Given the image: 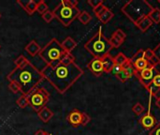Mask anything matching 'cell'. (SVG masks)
Returning a JSON list of instances; mask_svg holds the SVG:
<instances>
[{
	"label": "cell",
	"instance_id": "obj_25",
	"mask_svg": "<svg viewBox=\"0 0 160 135\" xmlns=\"http://www.w3.org/2000/svg\"><path fill=\"white\" fill-rule=\"evenodd\" d=\"M30 63V61L22 55H19L15 60H14V65L15 68H23L25 66H27Z\"/></svg>",
	"mask_w": 160,
	"mask_h": 135
},
{
	"label": "cell",
	"instance_id": "obj_13",
	"mask_svg": "<svg viewBox=\"0 0 160 135\" xmlns=\"http://www.w3.org/2000/svg\"><path fill=\"white\" fill-rule=\"evenodd\" d=\"M82 115H83L82 111H80L78 109H74L68 115L67 120L72 127L78 128L79 126H82Z\"/></svg>",
	"mask_w": 160,
	"mask_h": 135
},
{
	"label": "cell",
	"instance_id": "obj_42",
	"mask_svg": "<svg viewBox=\"0 0 160 135\" xmlns=\"http://www.w3.org/2000/svg\"><path fill=\"white\" fill-rule=\"evenodd\" d=\"M44 135H52L51 133H49V132H45V134Z\"/></svg>",
	"mask_w": 160,
	"mask_h": 135
},
{
	"label": "cell",
	"instance_id": "obj_4",
	"mask_svg": "<svg viewBox=\"0 0 160 135\" xmlns=\"http://www.w3.org/2000/svg\"><path fill=\"white\" fill-rule=\"evenodd\" d=\"M84 48L94 58H103L112 49L109 39L104 36L101 27L84 44Z\"/></svg>",
	"mask_w": 160,
	"mask_h": 135
},
{
	"label": "cell",
	"instance_id": "obj_30",
	"mask_svg": "<svg viewBox=\"0 0 160 135\" xmlns=\"http://www.w3.org/2000/svg\"><path fill=\"white\" fill-rule=\"evenodd\" d=\"M8 89L12 93H14V94H18V93H21L22 94L21 86L17 83H15V82H9V84H8Z\"/></svg>",
	"mask_w": 160,
	"mask_h": 135
},
{
	"label": "cell",
	"instance_id": "obj_11",
	"mask_svg": "<svg viewBox=\"0 0 160 135\" xmlns=\"http://www.w3.org/2000/svg\"><path fill=\"white\" fill-rule=\"evenodd\" d=\"M126 38H127V34L121 28H118L112 33L109 41L112 48H119L125 42Z\"/></svg>",
	"mask_w": 160,
	"mask_h": 135
},
{
	"label": "cell",
	"instance_id": "obj_7",
	"mask_svg": "<svg viewBox=\"0 0 160 135\" xmlns=\"http://www.w3.org/2000/svg\"><path fill=\"white\" fill-rule=\"evenodd\" d=\"M27 96L29 106L37 113L46 107L50 100V93L44 87H37Z\"/></svg>",
	"mask_w": 160,
	"mask_h": 135
},
{
	"label": "cell",
	"instance_id": "obj_20",
	"mask_svg": "<svg viewBox=\"0 0 160 135\" xmlns=\"http://www.w3.org/2000/svg\"><path fill=\"white\" fill-rule=\"evenodd\" d=\"M61 46L66 53H71L76 48L77 42L71 37H68L61 42Z\"/></svg>",
	"mask_w": 160,
	"mask_h": 135
},
{
	"label": "cell",
	"instance_id": "obj_33",
	"mask_svg": "<svg viewBox=\"0 0 160 135\" xmlns=\"http://www.w3.org/2000/svg\"><path fill=\"white\" fill-rule=\"evenodd\" d=\"M108 7H106L105 5H100V6H98V8H94L93 10H94V13H95V15L98 18L104 11H105V9L107 8Z\"/></svg>",
	"mask_w": 160,
	"mask_h": 135
},
{
	"label": "cell",
	"instance_id": "obj_15",
	"mask_svg": "<svg viewBox=\"0 0 160 135\" xmlns=\"http://www.w3.org/2000/svg\"><path fill=\"white\" fill-rule=\"evenodd\" d=\"M134 75V69L131 66V64L128 62L127 65H125L122 69V70L115 76L120 82L122 83H126L127 81H128L132 76Z\"/></svg>",
	"mask_w": 160,
	"mask_h": 135
},
{
	"label": "cell",
	"instance_id": "obj_39",
	"mask_svg": "<svg viewBox=\"0 0 160 135\" xmlns=\"http://www.w3.org/2000/svg\"><path fill=\"white\" fill-rule=\"evenodd\" d=\"M122 69H123V67H121V66H118V65H115L114 67H113V69H112V73L114 75V76H116L121 70H122Z\"/></svg>",
	"mask_w": 160,
	"mask_h": 135
},
{
	"label": "cell",
	"instance_id": "obj_1",
	"mask_svg": "<svg viewBox=\"0 0 160 135\" xmlns=\"http://www.w3.org/2000/svg\"><path fill=\"white\" fill-rule=\"evenodd\" d=\"M41 73L61 95L65 94L82 75L83 70L76 64L63 65L57 63L53 66H46Z\"/></svg>",
	"mask_w": 160,
	"mask_h": 135
},
{
	"label": "cell",
	"instance_id": "obj_6",
	"mask_svg": "<svg viewBox=\"0 0 160 135\" xmlns=\"http://www.w3.org/2000/svg\"><path fill=\"white\" fill-rule=\"evenodd\" d=\"M56 18L64 26H69L78 18L81 11L77 7H72L69 0H62L52 11Z\"/></svg>",
	"mask_w": 160,
	"mask_h": 135
},
{
	"label": "cell",
	"instance_id": "obj_44",
	"mask_svg": "<svg viewBox=\"0 0 160 135\" xmlns=\"http://www.w3.org/2000/svg\"><path fill=\"white\" fill-rule=\"evenodd\" d=\"M158 3H159V4H160V0H158Z\"/></svg>",
	"mask_w": 160,
	"mask_h": 135
},
{
	"label": "cell",
	"instance_id": "obj_10",
	"mask_svg": "<svg viewBox=\"0 0 160 135\" xmlns=\"http://www.w3.org/2000/svg\"><path fill=\"white\" fill-rule=\"evenodd\" d=\"M146 90L149 92L151 98L152 97H155V98L160 97V64L156 66L155 77H154L151 85L149 86V87Z\"/></svg>",
	"mask_w": 160,
	"mask_h": 135
},
{
	"label": "cell",
	"instance_id": "obj_40",
	"mask_svg": "<svg viewBox=\"0 0 160 135\" xmlns=\"http://www.w3.org/2000/svg\"><path fill=\"white\" fill-rule=\"evenodd\" d=\"M45 134V132L44 131H42V130H38L36 133H35V135H44Z\"/></svg>",
	"mask_w": 160,
	"mask_h": 135
},
{
	"label": "cell",
	"instance_id": "obj_3",
	"mask_svg": "<svg viewBox=\"0 0 160 135\" xmlns=\"http://www.w3.org/2000/svg\"><path fill=\"white\" fill-rule=\"evenodd\" d=\"M153 8L146 0H130L121 8V11L137 26L142 19L149 16Z\"/></svg>",
	"mask_w": 160,
	"mask_h": 135
},
{
	"label": "cell",
	"instance_id": "obj_18",
	"mask_svg": "<svg viewBox=\"0 0 160 135\" xmlns=\"http://www.w3.org/2000/svg\"><path fill=\"white\" fill-rule=\"evenodd\" d=\"M37 114H38V118H39L43 123H48V122L53 117V116H54L53 112H52L50 108H48L47 106L44 107V108H42V109H41L40 111H38Z\"/></svg>",
	"mask_w": 160,
	"mask_h": 135
},
{
	"label": "cell",
	"instance_id": "obj_31",
	"mask_svg": "<svg viewBox=\"0 0 160 135\" xmlns=\"http://www.w3.org/2000/svg\"><path fill=\"white\" fill-rule=\"evenodd\" d=\"M144 107H143V105L142 104H141L140 102H137L136 104H134L133 105V107H132V111H133V113L136 115V116H140V115H142L143 112H144Z\"/></svg>",
	"mask_w": 160,
	"mask_h": 135
},
{
	"label": "cell",
	"instance_id": "obj_23",
	"mask_svg": "<svg viewBox=\"0 0 160 135\" xmlns=\"http://www.w3.org/2000/svg\"><path fill=\"white\" fill-rule=\"evenodd\" d=\"M113 59H114L115 65H118V66H121V67H124L125 65H127L129 62V58L127 57L124 55V53H118L116 55V56L113 57Z\"/></svg>",
	"mask_w": 160,
	"mask_h": 135
},
{
	"label": "cell",
	"instance_id": "obj_22",
	"mask_svg": "<svg viewBox=\"0 0 160 135\" xmlns=\"http://www.w3.org/2000/svg\"><path fill=\"white\" fill-rule=\"evenodd\" d=\"M152 24H153V22L151 21V19H150L149 17H146V18L142 19V20L137 24V27L141 30V32L144 33V32H146V30H148V29L151 27Z\"/></svg>",
	"mask_w": 160,
	"mask_h": 135
},
{
	"label": "cell",
	"instance_id": "obj_17",
	"mask_svg": "<svg viewBox=\"0 0 160 135\" xmlns=\"http://www.w3.org/2000/svg\"><path fill=\"white\" fill-rule=\"evenodd\" d=\"M25 52L30 55V56H36L39 54L41 47L39 46V44L36 41V40H31L24 48Z\"/></svg>",
	"mask_w": 160,
	"mask_h": 135
},
{
	"label": "cell",
	"instance_id": "obj_14",
	"mask_svg": "<svg viewBox=\"0 0 160 135\" xmlns=\"http://www.w3.org/2000/svg\"><path fill=\"white\" fill-rule=\"evenodd\" d=\"M140 124L142 126L143 129L145 130H152L157 124V119L156 117L151 114V111H150V106H149V109L147 111V113L142 117V118L140 119Z\"/></svg>",
	"mask_w": 160,
	"mask_h": 135
},
{
	"label": "cell",
	"instance_id": "obj_28",
	"mask_svg": "<svg viewBox=\"0 0 160 135\" xmlns=\"http://www.w3.org/2000/svg\"><path fill=\"white\" fill-rule=\"evenodd\" d=\"M153 23H160V8H154L151 13L148 16Z\"/></svg>",
	"mask_w": 160,
	"mask_h": 135
},
{
	"label": "cell",
	"instance_id": "obj_41",
	"mask_svg": "<svg viewBox=\"0 0 160 135\" xmlns=\"http://www.w3.org/2000/svg\"><path fill=\"white\" fill-rule=\"evenodd\" d=\"M156 105L160 109V97L157 98V100H156Z\"/></svg>",
	"mask_w": 160,
	"mask_h": 135
},
{
	"label": "cell",
	"instance_id": "obj_35",
	"mask_svg": "<svg viewBox=\"0 0 160 135\" xmlns=\"http://www.w3.org/2000/svg\"><path fill=\"white\" fill-rule=\"evenodd\" d=\"M91 121V117L88 114H86L85 112H83L82 115V126H86L89 122Z\"/></svg>",
	"mask_w": 160,
	"mask_h": 135
},
{
	"label": "cell",
	"instance_id": "obj_38",
	"mask_svg": "<svg viewBox=\"0 0 160 135\" xmlns=\"http://www.w3.org/2000/svg\"><path fill=\"white\" fill-rule=\"evenodd\" d=\"M154 53V56L158 60V62L160 63V43L157 45V47L153 50Z\"/></svg>",
	"mask_w": 160,
	"mask_h": 135
},
{
	"label": "cell",
	"instance_id": "obj_29",
	"mask_svg": "<svg viewBox=\"0 0 160 135\" xmlns=\"http://www.w3.org/2000/svg\"><path fill=\"white\" fill-rule=\"evenodd\" d=\"M47 10H49V7L47 5V3L44 0H40L39 2H38L37 5V12L39 13L40 15H42L43 13H45Z\"/></svg>",
	"mask_w": 160,
	"mask_h": 135
},
{
	"label": "cell",
	"instance_id": "obj_24",
	"mask_svg": "<svg viewBox=\"0 0 160 135\" xmlns=\"http://www.w3.org/2000/svg\"><path fill=\"white\" fill-rule=\"evenodd\" d=\"M58 63H61L63 65H69V64L75 63V57L72 55L71 53H65Z\"/></svg>",
	"mask_w": 160,
	"mask_h": 135
},
{
	"label": "cell",
	"instance_id": "obj_36",
	"mask_svg": "<svg viewBox=\"0 0 160 135\" xmlns=\"http://www.w3.org/2000/svg\"><path fill=\"white\" fill-rule=\"evenodd\" d=\"M149 135H160V122H158L149 132Z\"/></svg>",
	"mask_w": 160,
	"mask_h": 135
},
{
	"label": "cell",
	"instance_id": "obj_19",
	"mask_svg": "<svg viewBox=\"0 0 160 135\" xmlns=\"http://www.w3.org/2000/svg\"><path fill=\"white\" fill-rule=\"evenodd\" d=\"M101 60H102V64H103V68H104V72L111 73L113 67L115 66L113 57L109 54V55H105L103 58H101Z\"/></svg>",
	"mask_w": 160,
	"mask_h": 135
},
{
	"label": "cell",
	"instance_id": "obj_21",
	"mask_svg": "<svg viewBox=\"0 0 160 135\" xmlns=\"http://www.w3.org/2000/svg\"><path fill=\"white\" fill-rule=\"evenodd\" d=\"M113 16H114L113 12H112L109 8H107L105 9V11L98 17V20H99L103 24H106V23H108L113 18Z\"/></svg>",
	"mask_w": 160,
	"mask_h": 135
},
{
	"label": "cell",
	"instance_id": "obj_26",
	"mask_svg": "<svg viewBox=\"0 0 160 135\" xmlns=\"http://www.w3.org/2000/svg\"><path fill=\"white\" fill-rule=\"evenodd\" d=\"M78 19H79V21H80L82 24L86 25V24H88V23L91 22L92 16L90 15L89 12H87L86 10H83V11H81L80 15L78 16Z\"/></svg>",
	"mask_w": 160,
	"mask_h": 135
},
{
	"label": "cell",
	"instance_id": "obj_2",
	"mask_svg": "<svg viewBox=\"0 0 160 135\" xmlns=\"http://www.w3.org/2000/svg\"><path fill=\"white\" fill-rule=\"evenodd\" d=\"M8 82L17 83L22 89V94L29 95L33 90L38 87V85L44 80L41 71L31 62L23 68H14L8 75Z\"/></svg>",
	"mask_w": 160,
	"mask_h": 135
},
{
	"label": "cell",
	"instance_id": "obj_12",
	"mask_svg": "<svg viewBox=\"0 0 160 135\" xmlns=\"http://www.w3.org/2000/svg\"><path fill=\"white\" fill-rule=\"evenodd\" d=\"M87 69L97 77H99L104 73V68L101 58H93L87 64Z\"/></svg>",
	"mask_w": 160,
	"mask_h": 135
},
{
	"label": "cell",
	"instance_id": "obj_9",
	"mask_svg": "<svg viewBox=\"0 0 160 135\" xmlns=\"http://www.w3.org/2000/svg\"><path fill=\"white\" fill-rule=\"evenodd\" d=\"M155 74H156V67H154V66H150V67H148L142 70H140V71H134V75H136V77L141 82V84L146 89L151 85V83L155 77Z\"/></svg>",
	"mask_w": 160,
	"mask_h": 135
},
{
	"label": "cell",
	"instance_id": "obj_16",
	"mask_svg": "<svg viewBox=\"0 0 160 135\" xmlns=\"http://www.w3.org/2000/svg\"><path fill=\"white\" fill-rule=\"evenodd\" d=\"M17 4H19L28 15H33L34 12L37 10V5L38 3L35 0H17Z\"/></svg>",
	"mask_w": 160,
	"mask_h": 135
},
{
	"label": "cell",
	"instance_id": "obj_37",
	"mask_svg": "<svg viewBox=\"0 0 160 135\" xmlns=\"http://www.w3.org/2000/svg\"><path fill=\"white\" fill-rule=\"evenodd\" d=\"M144 56H145V58L149 61V60L154 56L153 50H152V49H150V48H148V49L144 50Z\"/></svg>",
	"mask_w": 160,
	"mask_h": 135
},
{
	"label": "cell",
	"instance_id": "obj_34",
	"mask_svg": "<svg viewBox=\"0 0 160 135\" xmlns=\"http://www.w3.org/2000/svg\"><path fill=\"white\" fill-rule=\"evenodd\" d=\"M87 3H88V4L91 6V8H93V9H94V8H98V6L102 5V4H103V0H88Z\"/></svg>",
	"mask_w": 160,
	"mask_h": 135
},
{
	"label": "cell",
	"instance_id": "obj_27",
	"mask_svg": "<svg viewBox=\"0 0 160 135\" xmlns=\"http://www.w3.org/2000/svg\"><path fill=\"white\" fill-rule=\"evenodd\" d=\"M16 104L21 108V109H24L27 106H29V101H28V96L27 95H23L22 94L19 99L16 101Z\"/></svg>",
	"mask_w": 160,
	"mask_h": 135
},
{
	"label": "cell",
	"instance_id": "obj_45",
	"mask_svg": "<svg viewBox=\"0 0 160 135\" xmlns=\"http://www.w3.org/2000/svg\"><path fill=\"white\" fill-rule=\"evenodd\" d=\"M0 48H1V46H0Z\"/></svg>",
	"mask_w": 160,
	"mask_h": 135
},
{
	"label": "cell",
	"instance_id": "obj_43",
	"mask_svg": "<svg viewBox=\"0 0 160 135\" xmlns=\"http://www.w3.org/2000/svg\"><path fill=\"white\" fill-rule=\"evenodd\" d=\"M1 16H2V15H1V13H0V19H1Z\"/></svg>",
	"mask_w": 160,
	"mask_h": 135
},
{
	"label": "cell",
	"instance_id": "obj_8",
	"mask_svg": "<svg viewBox=\"0 0 160 135\" xmlns=\"http://www.w3.org/2000/svg\"><path fill=\"white\" fill-rule=\"evenodd\" d=\"M129 63L133 67L134 71H140L151 66L149 61L145 58L144 50L142 49L137 51V53L131 58H129Z\"/></svg>",
	"mask_w": 160,
	"mask_h": 135
},
{
	"label": "cell",
	"instance_id": "obj_5",
	"mask_svg": "<svg viewBox=\"0 0 160 135\" xmlns=\"http://www.w3.org/2000/svg\"><path fill=\"white\" fill-rule=\"evenodd\" d=\"M66 52L56 39H52L43 48H41L38 55L46 66H53L59 62Z\"/></svg>",
	"mask_w": 160,
	"mask_h": 135
},
{
	"label": "cell",
	"instance_id": "obj_32",
	"mask_svg": "<svg viewBox=\"0 0 160 135\" xmlns=\"http://www.w3.org/2000/svg\"><path fill=\"white\" fill-rule=\"evenodd\" d=\"M41 17H42L43 21H45V23H51L54 19V15H53L52 11H51V10H47L45 13H43L41 15Z\"/></svg>",
	"mask_w": 160,
	"mask_h": 135
}]
</instances>
